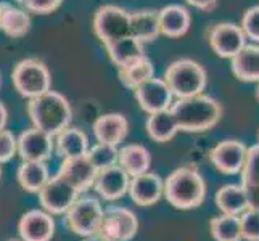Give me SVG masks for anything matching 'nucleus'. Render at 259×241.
<instances>
[{"mask_svg":"<svg viewBox=\"0 0 259 241\" xmlns=\"http://www.w3.org/2000/svg\"><path fill=\"white\" fill-rule=\"evenodd\" d=\"M206 190V182L195 167H179L164 180L163 195L172 208L190 211L201 206Z\"/></svg>","mask_w":259,"mask_h":241,"instance_id":"7ed1b4c3","label":"nucleus"},{"mask_svg":"<svg viewBox=\"0 0 259 241\" xmlns=\"http://www.w3.org/2000/svg\"><path fill=\"white\" fill-rule=\"evenodd\" d=\"M158 23L159 34L171 39H177L189 32L192 16L189 10L182 5H167L158 12Z\"/></svg>","mask_w":259,"mask_h":241,"instance_id":"6ab92c4d","label":"nucleus"},{"mask_svg":"<svg viewBox=\"0 0 259 241\" xmlns=\"http://www.w3.org/2000/svg\"><path fill=\"white\" fill-rule=\"evenodd\" d=\"M211 235L216 241H242V227H240V217L222 214L211 219L209 222Z\"/></svg>","mask_w":259,"mask_h":241,"instance_id":"c756f323","label":"nucleus"},{"mask_svg":"<svg viewBox=\"0 0 259 241\" xmlns=\"http://www.w3.org/2000/svg\"><path fill=\"white\" fill-rule=\"evenodd\" d=\"M129 182V174L119 164H114L97 172L94 188L105 201H118L127 195Z\"/></svg>","mask_w":259,"mask_h":241,"instance_id":"ddd939ff","label":"nucleus"},{"mask_svg":"<svg viewBox=\"0 0 259 241\" xmlns=\"http://www.w3.org/2000/svg\"><path fill=\"white\" fill-rule=\"evenodd\" d=\"M208 40L212 52L221 58L232 60L246 45V35L235 23H218L208 31Z\"/></svg>","mask_w":259,"mask_h":241,"instance_id":"9d476101","label":"nucleus"},{"mask_svg":"<svg viewBox=\"0 0 259 241\" xmlns=\"http://www.w3.org/2000/svg\"><path fill=\"white\" fill-rule=\"evenodd\" d=\"M134 95L139 106L147 114H153L163 110H169L172 105V92L169 90L164 79L151 77L144 84L134 88Z\"/></svg>","mask_w":259,"mask_h":241,"instance_id":"f8f14e48","label":"nucleus"},{"mask_svg":"<svg viewBox=\"0 0 259 241\" xmlns=\"http://www.w3.org/2000/svg\"><path fill=\"white\" fill-rule=\"evenodd\" d=\"M0 85H2V76H0Z\"/></svg>","mask_w":259,"mask_h":241,"instance_id":"c03bdc74","label":"nucleus"},{"mask_svg":"<svg viewBox=\"0 0 259 241\" xmlns=\"http://www.w3.org/2000/svg\"><path fill=\"white\" fill-rule=\"evenodd\" d=\"M37 195L44 211H47L52 216H63L81 193L61 175L55 174L49 178Z\"/></svg>","mask_w":259,"mask_h":241,"instance_id":"1a4fd4ad","label":"nucleus"},{"mask_svg":"<svg viewBox=\"0 0 259 241\" xmlns=\"http://www.w3.org/2000/svg\"><path fill=\"white\" fill-rule=\"evenodd\" d=\"M243 188H259V145H253L246 150L245 163L242 171Z\"/></svg>","mask_w":259,"mask_h":241,"instance_id":"7c9ffc66","label":"nucleus"},{"mask_svg":"<svg viewBox=\"0 0 259 241\" xmlns=\"http://www.w3.org/2000/svg\"><path fill=\"white\" fill-rule=\"evenodd\" d=\"M92 28L103 45L131 35V13L118 5H103L94 15Z\"/></svg>","mask_w":259,"mask_h":241,"instance_id":"0eeeda50","label":"nucleus"},{"mask_svg":"<svg viewBox=\"0 0 259 241\" xmlns=\"http://www.w3.org/2000/svg\"><path fill=\"white\" fill-rule=\"evenodd\" d=\"M105 49L108 52V57L116 68H124L134 63V61L140 60L142 57H145L144 43L137 40L136 37H132V35L114 40L108 43V45H105Z\"/></svg>","mask_w":259,"mask_h":241,"instance_id":"4be33fe9","label":"nucleus"},{"mask_svg":"<svg viewBox=\"0 0 259 241\" xmlns=\"http://www.w3.org/2000/svg\"><path fill=\"white\" fill-rule=\"evenodd\" d=\"M2 8H4V4H2V2H0V13H2Z\"/></svg>","mask_w":259,"mask_h":241,"instance_id":"79ce46f5","label":"nucleus"},{"mask_svg":"<svg viewBox=\"0 0 259 241\" xmlns=\"http://www.w3.org/2000/svg\"><path fill=\"white\" fill-rule=\"evenodd\" d=\"M55 150V137L37 127H31L16 137V155L23 161H46Z\"/></svg>","mask_w":259,"mask_h":241,"instance_id":"9b49d317","label":"nucleus"},{"mask_svg":"<svg viewBox=\"0 0 259 241\" xmlns=\"http://www.w3.org/2000/svg\"><path fill=\"white\" fill-rule=\"evenodd\" d=\"M242 238L245 241H259V209L246 208L240 214Z\"/></svg>","mask_w":259,"mask_h":241,"instance_id":"473e14b6","label":"nucleus"},{"mask_svg":"<svg viewBox=\"0 0 259 241\" xmlns=\"http://www.w3.org/2000/svg\"><path fill=\"white\" fill-rule=\"evenodd\" d=\"M16 178L23 190L29 193H39L50 178V172L47 164L42 161H23L21 166L18 167Z\"/></svg>","mask_w":259,"mask_h":241,"instance_id":"393cba45","label":"nucleus"},{"mask_svg":"<svg viewBox=\"0 0 259 241\" xmlns=\"http://www.w3.org/2000/svg\"><path fill=\"white\" fill-rule=\"evenodd\" d=\"M7 241H23L21 238L20 239H18V238H10V239H7Z\"/></svg>","mask_w":259,"mask_h":241,"instance_id":"ea45409f","label":"nucleus"},{"mask_svg":"<svg viewBox=\"0 0 259 241\" xmlns=\"http://www.w3.org/2000/svg\"><path fill=\"white\" fill-rule=\"evenodd\" d=\"M187 4L198 8L201 12H211L218 5V0H187Z\"/></svg>","mask_w":259,"mask_h":241,"instance_id":"e433bc0d","label":"nucleus"},{"mask_svg":"<svg viewBox=\"0 0 259 241\" xmlns=\"http://www.w3.org/2000/svg\"><path fill=\"white\" fill-rule=\"evenodd\" d=\"M232 73L242 82L259 84V45H246L232 58Z\"/></svg>","mask_w":259,"mask_h":241,"instance_id":"aec40b11","label":"nucleus"},{"mask_svg":"<svg viewBox=\"0 0 259 241\" xmlns=\"http://www.w3.org/2000/svg\"><path fill=\"white\" fill-rule=\"evenodd\" d=\"M18 233L23 241H52L55 235V220L47 211L31 209L18 222Z\"/></svg>","mask_w":259,"mask_h":241,"instance_id":"2eb2a0df","label":"nucleus"},{"mask_svg":"<svg viewBox=\"0 0 259 241\" xmlns=\"http://www.w3.org/2000/svg\"><path fill=\"white\" fill-rule=\"evenodd\" d=\"M91 143L87 133L79 127H66L55 135V150L61 158H74L87 155Z\"/></svg>","mask_w":259,"mask_h":241,"instance_id":"412c9836","label":"nucleus"},{"mask_svg":"<svg viewBox=\"0 0 259 241\" xmlns=\"http://www.w3.org/2000/svg\"><path fill=\"white\" fill-rule=\"evenodd\" d=\"M28 114L32 127L47 132L52 137L69 127V122L73 119V110L68 98L52 88L46 93L31 98L28 103Z\"/></svg>","mask_w":259,"mask_h":241,"instance_id":"f03ea898","label":"nucleus"},{"mask_svg":"<svg viewBox=\"0 0 259 241\" xmlns=\"http://www.w3.org/2000/svg\"><path fill=\"white\" fill-rule=\"evenodd\" d=\"M256 97H257V100H259V84H257V90H256Z\"/></svg>","mask_w":259,"mask_h":241,"instance_id":"a19ab883","label":"nucleus"},{"mask_svg":"<svg viewBox=\"0 0 259 241\" xmlns=\"http://www.w3.org/2000/svg\"><path fill=\"white\" fill-rule=\"evenodd\" d=\"M63 216L65 224L71 233L84 238L97 235L103 216V208L102 203L94 196H84V198H77L71 204Z\"/></svg>","mask_w":259,"mask_h":241,"instance_id":"423d86ee","label":"nucleus"},{"mask_svg":"<svg viewBox=\"0 0 259 241\" xmlns=\"http://www.w3.org/2000/svg\"><path fill=\"white\" fill-rule=\"evenodd\" d=\"M240 28L245 32L246 39L259 43V5L248 8L245 12Z\"/></svg>","mask_w":259,"mask_h":241,"instance_id":"72a5a7b5","label":"nucleus"},{"mask_svg":"<svg viewBox=\"0 0 259 241\" xmlns=\"http://www.w3.org/2000/svg\"><path fill=\"white\" fill-rule=\"evenodd\" d=\"M129 133V121L121 113H106L94 122V135L100 143L118 147Z\"/></svg>","mask_w":259,"mask_h":241,"instance_id":"a211bd4d","label":"nucleus"},{"mask_svg":"<svg viewBox=\"0 0 259 241\" xmlns=\"http://www.w3.org/2000/svg\"><path fill=\"white\" fill-rule=\"evenodd\" d=\"M164 191V180L155 172H144L140 175L131 177L129 196L131 200L142 208H148L161 200Z\"/></svg>","mask_w":259,"mask_h":241,"instance_id":"f3484780","label":"nucleus"},{"mask_svg":"<svg viewBox=\"0 0 259 241\" xmlns=\"http://www.w3.org/2000/svg\"><path fill=\"white\" fill-rule=\"evenodd\" d=\"M118 153H119L118 147L97 141L95 145H92L91 148H89L87 156L91 158L94 166L98 169V171H100V169L118 164Z\"/></svg>","mask_w":259,"mask_h":241,"instance_id":"2f4dec72","label":"nucleus"},{"mask_svg":"<svg viewBox=\"0 0 259 241\" xmlns=\"http://www.w3.org/2000/svg\"><path fill=\"white\" fill-rule=\"evenodd\" d=\"M171 113L179 130L189 133H201L211 130L222 118V106L209 95H195L189 98H177L171 105Z\"/></svg>","mask_w":259,"mask_h":241,"instance_id":"f257e3e1","label":"nucleus"},{"mask_svg":"<svg viewBox=\"0 0 259 241\" xmlns=\"http://www.w3.org/2000/svg\"><path fill=\"white\" fill-rule=\"evenodd\" d=\"M164 82L177 98H189L203 93L208 84L206 69L198 61L181 58L171 63L164 71Z\"/></svg>","mask_w":259,"mask_h":241,"instance_id":"20e7f679","label":"nucleus"},{"mask_svg":"<svg viewBox=\"0 0 259 241\" xmlns=\"http://www.w3.org/2000/svg\"><path fill=\"white\" fill-rule=\"evenodd\" d=\"M7 122H8V111L5 108V105L0 102V130L7 127Z\"/></svg>","mask_w":259,"mask_h":241,"instance_id":"4c0bfd02","label":"nucleus"},{"mask_svg":"<svg viewBox=\"0 0 259 241\" xmlns=\"http://www.w3.org/2000/svg\"><path fill=\"white\" fill-rule=\"evenodd\" d=\"M131 35L140 40L142 43L158 39L159 35L158 12L139 10L131 13Z\"/></svg>","mask_w":259,"mask_h":241,"instance_id":"cd10ccee","label":"nucleus"},{"mask_svg":"<svg viewBox=\"0 0 259 241\" xmlns=\"http://www.w3.org/2000/svg\"><path fill=\"white\" fill-rule=\"evenodd\" d=\"M139 231V219L131 209L110 206L103 216L97 235L103 241H131Z\"/></svg>","mask_w":259,"mask_h":241,"instance_id":"6e6552de","label":"nucleus"},{"mask_svg":"<svg viewBox=\"0 0 259 241\" xmlns=\"http://www.w3.org/2000/svg\"><path fill=\"white\" fill-rule=\"evenodd\" d=\"M81 241H103L98 235H91V236H84Z\"/></svg>","mask_w":259,"mask_h":241,"instance_id":"58836bf2","label":"nucleus"},{"mask_svg":"<svg viewBox=\"0 0 259 241\" xmlns=\"http://www.w3.org/2000/svg\"><path fill=\"white\" fill-rule=\"evenodd\" d=\"M118 164L129 174V177H136L150 171L151 155L144 145L129 143L119 150Z\"/></svg>","mask_w":259,"mask_h":241,"instance_id":"5701e85b","label":"nucleus"},{"mask_svg":"<svg viewBox=\"0 0 259 241\" xmlns=\"http://www.w3.org/2000/svg\"><path fill=\"white\" fill-rule=\"evenodd\" d=\"M16 2L21 4L31 13L49 15L52 12H55L63 0H16Z\"/></svg>","mask_w":259,"mask_h":241,"instance_id":"c9c22d12","label":"nucleus"},{"mask_svg":"<svg viewBox=\"0 0 259 241\" xmlns=\"http://www.w3.org/2000/svg\"><path fill=\"white\" fill-rule=\"evenodd\" d=\"M97 172L98 169L94 166L91 158L87 155H82L74 158H65L57 174L68 180L74 188H77L79 193H82L94 186Z\"/></svg>","mask_w":259,"mask_h":241,"instance_id":"dca6fc26","label":"nucleus"},{"mask_svg":"<svg viewBox=\"0 0 259 241\" xmlns=\"http://www.w3.org/2000/svg\"><path fill=\"white\" fill-rule=\"evenodd\" d=\"M118 74L122 85L134 90L140 84H144L145 80L155 77V66L147 57H142L140 60L134 61L127 66L118 68Z\"/></svg>","mask_w":259,"mask_h":241,"instance_id":"c85d7f7f","label":"nucleus"},{"mask_svg":"<svg viewBox=\"0 0 259 241\" xmlns=\"http://www.w3.org/2000/svg\"><path fill=\"white\" fill-rule=\"evenodd\" d=\"M257 145H259V133H257Z\"/></svg>","mask_w":259,"mask_h":241,"instance_id":"a18cd8bd","label":"nucleus"},{"mask_svg":"<svg viewBox=\"0 0 259 241\" xmlns=\"http://www.w3.org/2000/svg\"><path fill=\"white\" fill-rule=\"evenodd\" d=\"M0 166H2V164H0ZM0 177H2V167H0Z\"/></svg>","mask_w":259,"mask_h":241,"instance_id":"37998d69","label":"nucleus"},{"mask_svg":"<svg viewBox=\"0 0 259 241\" xmlns=\"http://www.w3.org/2000/svg\"><path fill=\"white\" fill-rule=\"evenodd\" d=\"M31 29V16L28 10L4 4L0 13V31L12 39H21Z\"/></svg>","mask_w":259,"mask_h":241,"instance_id":"b1692460","label":"nucleus"},{"mask_svg":"<svg viewBox=\"0 0 259 241\" xmlns=\"http://www.w3.org/2000/svg\"><path fill=\"white\" fill-rule=\"evenodd\" d=\"M147 132L148 137L158 141V143H166V141L172 140L177 135L179 127L171 110H163L153 114H148Z\"/></svg>","mask_w":259,"mask_h":241,"instance_id":"bb28decb","label":"nucleus"},{"mask_svg":"<svg viewBox=\"0 0 259 241\" xmlns=\"http://www.w3.org/2000/svg\"><path fill=\"white\" fill-rule=\"evenodd\" d=\"M16 155V135L8 129L0 130V164L12 161Z\"/></svg>","mask_w":259,"mask_h":241,"instance_id":"f704fd0d","label":"nucleus"},{"mask_svg":"<svg viewBox=\"0 0 259 241\" xmlns=\"http://www.w3.org/2000/svg\"><path fill=\"white\" fill-rule=\"evenodd\" d=\"M216 206L224 212L230 214V216H240L246 208H249L248 204V196L246 191L242 185H224L216 191L214 196Z\"/></svg>","mask_w":259,"mask_h":241,"instance_id":"a878e982","label":"nucleus"},{"mask_svg":"<svg viewBox=\"0 0 259 241\" xmlns=\"http://www.w3.org/2000/svg\"><path fill=\"white\" fill-rule=\"evenodd\" d=\"M12 82L18 93L31 100V98L50 90L52 76L49 68L40 60L26 58L21 60L20 63H16V66L13 68Z\"/></svg>","mask_w":259,"mask_h":241,"instance_id":"39448f33","label":"nucleus"},{"mask_svg":"<svg viewBox=\"0 0 259 241\" xmlns=\"http://www.w3.org/2000/svg\"><path fill=\"white\" fill-rule=\"evenodd\" d=\"M246 147L240 140H222L209 151V159L219 172L226 175H235L242 171Z\"/></svg>","mask_w":259,"mask_h":241,"instance_id":"4468645a","label":"nucleus"}]
</instances>
